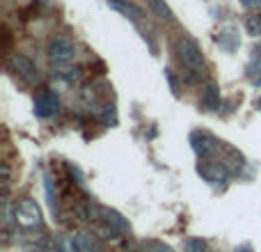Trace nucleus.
<instances>
[{"instance_id": "f257e3e1", "label": "nucleus", "mask_w": 261, "mask_h": 252, "mask_svg": "<svg viewBox=\"0 0 261 252\" xmlns=\"http://www.w3.org/2000/svg\"><path fill=\"white\" fill-rule=\"evenodd\" d=\"M176 55H179L181 64H184L188 71L204 73L206 62H204L202 46L197 44V39H193V37H188V35H181L179 39H176Z\"/></svg>"}, {"instance_id": "f03ea898", "label": "nucleus", "mask_w": 261, "mask_h": 252, "mask_svg": "<svg viewBox=\"0 0 261 252\" xmlns=\"http://www.w3.org/2000/svg\"><path fill=\"white\" fill-rule=\"evenodd\" d=\"M14 220L16 225H21L23 230H39L41 227V209L35 199H21V202L14 207Z\"/></svg>"}, {"instance_id": "7ed1b4c3", "label": "nucleus", "mask_w": 261, "mask_h": 252, "mask_svg": "<svg viewBox=\"0 0 261 252\" xmlns=\"http://www.w3.org/2000/svg\"><path fill=\"white\" fill-rule=\"evenodd\" d=\"M190 144H193L195 154H197L202 161H211V158L218 156L222 142L216 135L208 133V131H193V133H190Z\"/></svg>"}, {"instance_id": "20e7f679", "label": "nucleus", "mask_w": 261, "mask_h": 252, "mask_svg": "<svg viewBox=\"0 0 261 252\" xmlns=\"http://www.w3.org/2000/svg\"><path fill=\"white\" fill-rule=\"evenodd\" d=\"M197 172L202 174V179L211 186H225L231 177V170L227 167V163L216 161V158H211V161H202L197 165Z\"/></svg>"}, {"instance_id": "39448f33", "label": "nucleus", "mask_w": 261, "mask_h": 252, "mask_svg": "<svg viewBox=\"0 0 261 252\" xmlns=\"http://www.w3.org/2000/svg\"><path fill=\"white\" fill-rule=\"evenodd\" d=\"M9 69H12L16 76H21L25 83H37L39 81V69H37L35 62H32L28 55H23V53H14L12 58H9Z\"/></svg>"}, {"instance_id": "423d86ee", "label": "nucleus", "mask_w": 261, "mask_h": 252, "mask_svg": "<svg viewBox=\"0 0 261 252\" xmlns=\"http://www.w3.org/2000/svg\"><path fill=\"white\" fill-rule=\"evenodd\" d=\"M48 58L58 64H67L76 58V46H73V41L67 39V37H55L48 44Z\"/></svg>"}, {"instance_id": "0eeeda50", "label": "nucleus", "mask_w": 261, "mask_h": 252, "mask_svg": "<svg viewBox=\"0 0 261 252\" xmlns=\"http://www.w3.org/2000/svg\"><path fill=\"white\" fill-rule=\"evenodd\" d=\"M60 110V96L55 90H44L41 94L35 96V115L41 119L53 117Z\"/></svg>"}, {"instance_id": "6e6552de", "label": "nucleus", "mask_w": 261, "mask_h": 252, "mask_svg": "<svg viewBox=\"0 0 261 252\" xmlns=\"http://www.w3.org/2000/svg\"><path fill=\"white\" fill-rule=\"evenodd\" d=\"M101 220L106 222V234H108V239H115V234H124V232H128V220L122 216V213L113 211V209H101Z\"/></svg>"}, {"instance_id": "1a4fd4ad", "label": "nucleus", "mask_w": 261, "mask_h": 252, "mask_svg": "<svg viewBox=\"0 0 261 252\" xmlns=\"http://www.w3.org/2000/svg\"><path fill=\"white\" fill-rule=\"evenodd\" d=\"M71 241H73L76 252H101V243L96 241V236L87 234V232H78V234H73Z\"/></svg>"}, {"instance_id": "9d476101", "label": "nucleus", "mask_w": 261, "mask_h": 252, "mask_svg": "<svg viewBox=\"0 0 261 252\" xmlns=\"http://www.w3.org/2000/svg\"><path fill=\"white\" fill-rule=\"evenodd\" d=\"M108 5H110L113 9H117L119 14H124V16L133 18V21H138V18L144 16L142 9H140L135 3H130V0H108Z\"/></svg>"}, {"instance_id": "9b49d317", "label": "nucleus", "mask_w": 261, "mask_h": 252, "mask_svg": "<svg viewBox=\"0 0 261 252\" xmlns=\"http://www.w3.org/2000/svg\"><path fill=\"white\" fill-rule=\"evenodd\" d=\"M218 44H220V48L225 51H236L241 46V39H239V30L236 28H225V30H220V35H218Z\"/></svg>"}, {"instance_id": "f8f14e48", "label": "nucleus", "mask_w": 261, "mask_h": 252, "mask_svg": "<svg viewBox=\"0 0 261 252\" xmlns=\"http://www.w3.org/2000/svg\"><path fill=\"white\" fill-rule=\"evenodd\" d=\"M199 106H202L204 110H216V108H220V90H218L213 83H208V85H206V90H204Z\"/></svg>"}, {"instance_id": "ddd939ff", "label": "nucleus", "mask_w": 261, "mask_h": 252, "mask_svg": "<svg viewBox=\"0 0 261 252\" xmlns=\"http://www.w3.org/2000/svg\"><path fill=\"white\" fill-rule=\"evenodd\" d=\"M248 78L252 85H261V46L252 51V60L248 64Z\"/></svg>"}, {"instance_id": "4468645a", "label": "nucleus", "mask_w": 261, "mask_h": 252, "mask_svg": "<svg viewBox=\"0 0 261 252\" xmlns=\"http://www.w3.org/2000/svg\"><path fill=\"white\" fill-rule=\"evenodd\" d=\"M147 3H149V7L153 9V14H156L158 18H163V21H174V12L167 7L165 0H147Z\"/></svg>"}, {"instance_id": "2eb2a0df", "label": "nucleus", "mask_w": 261, "mask_h": 252, "mask_svg": "<svg viewBox=\"0 0 261 252\" xmlns=\"http://www.w3.org/2000/svg\"><path fill=\"white\" fill-rule=\"evenodd\" d=\"M53 73L58 78H62V81L73 83V81H78V76H81V69L78 67H60V69H55Z\"/></svg>"}, {"instance_id": "dca6fc26", "label": "nucleus", "mask_w": 261, "mask_h": 252, "mask_svg": "<svg viewBox=\"0 0 261 252\" xmlns=\"http://www.w3.org/2000/svg\"><path fill=\"white\" fill-rule=\"evenodd\" d=\"M142 248L147 250V252H174V250L170 248V245L161 243V241H144Z\"/></svg>"}, {"instance_id": "f3484780", "label": "nucleus", "mask_w": 261, "mask_h": 252, "mask_svg": "<svg viewBox=\"0 0 261 252\" xmlns=\"http://www.w3.org/2000/svg\"><path fill=\"white\" fill-rule=\"evenodd\" d=\"M186 252H208V245L202 239H190L186 241Z\"/></svg>"}, {"instance_id": "a211bd4d", "label": "nucleus", "mask_w": 261, "mask_h": 252, "mask_svg": "<svg viewBox=\"0 0 261 252\" xmlns=\"http://www.w3.org/2000/svg\"><path fill=\"white\" fill-rule=\"evenodd\" d=\"M245 28H248V32L252 37H259L261 35V16H250L248 23H245Z\"/></svg>"}, {"instance_id": "6ab92c4d", "label": "nucleus", "mask_w": 261, "mask_h": 252, "mask_svg": "<svg viewBox=\"0 0 261 252\" xmlns=\"http://www.w3.org/2000/svg\"><path fill=\"white\" fill-rule=\"evenodd\" d=\"M53 252H76V248H73V241L71 239H62L55 243Z\"/></svg>"}, {"instance_id": "aec40b11", "label": "nucleus", "mask_w": 261, "mask_h": 252, "mask_svg": "<svg viewBox=\"0 0 261 252\" xmlns=\"http://www.w3.org/2000/svg\"><path fill=\"white\" fill-rule=\"evenodd\" d=\"M245 9H261V0H241Z\"/></svg>"}, {"instance_id": "412c9836", "label": "nucleus", "mask_w": 261, "mask_h": 252, "mask_svg": "<svg viewBox=\"0 0 261 252\" xmlns=\"http://www.w3.org/2000/svg\"><path fill=\"white\" fill-rule=\"evenodd\" d=\"M103 119L106 122H110V119L115 122V106H106L103 108Z\"/></svg>"}, {"instance_id": "4be33fe9", "label": "nucleus", "mask_w": 261, "mask_h": 252, "mask_svg": "<svg viewBox=\"0 0 261 252\" xmlns=\"http://www.w3.org/2000/svg\"><path fill=\"white\" fill-rule=\"evenodd\" d=\"M165 76H167V81H170V87H172V92H176V78L172 76V69H165Z\"/></svg>"}, {"instance_id": "5701e85b", "label": "nucleus", "mask_w": 261, "mask_h": 252, "mask_svg": "<svg viewBox=\"0 0 261 252\" xmlns=\"http://www.w3.org/2000/svg\"><path fill=\"white\" fill-rule=\"evenodd\" d=\"M257 108L261 110V99H257Z\"/></svg>"}]
</instances>
